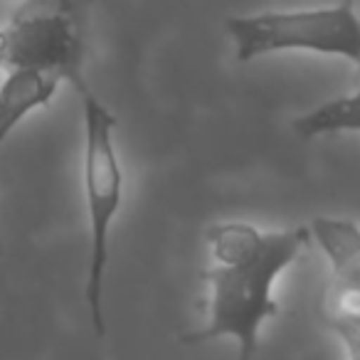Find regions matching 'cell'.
<instances>
[{
    "label": "cell",
    "instance_id": "4",
    "mask_svg": "<svg viewBox=\"0 0 360 360\" xmlns=\"http://www.w3.org/2000/svg\"><path fill=\"white\" fill-rule=\"evenodd\" d=\"M225 30L237 50V62L274 52H316L343 57L360 65V18L353 0L309 11H271L257 15H232Z\"/></svg>",
    "mask_w": 360,
    "mask_h": 360
},
{
    "label": "cell",
    "instance_id": "9",
    "mask_svg": "<svg viewBox=\"0 0 360 360\" xmlns=\"http://www.w3.org/2000/svg\"><path fill=\"white\" fill-rule=\"evenodd\" d=\"M8 72V45H6V35H3V27H0V72Z\"/></svg>",
    "mask_w": 360,
    "mask_h": 360
},
{
    "label": "cell",
    "instance_id": "11",
    "mask_svg": "<svg viewBox=\"0 0 360 360\" xmlns=\"http://www.w3.org/2000/svg\"><path fill=\"white\" fill-rule=\"evenodd\" d=\"M358 75H360V65H358Z\"/></svg>",
    "mask_w": 360,
    "mask_h": 360
},
{
    "label": "cell",
    "instance_id": "5",
    "mask_svg": "<svg viewBox=\"0 0 360 360\" xmlns=\"http://www.w3.org/2000/svg\"><path fill=\"white\" fill-rule=\"evenodd\" d=\"M62 82L37 70H8L0 82V148L13 131L37 109L55 99Z\"/></svg>",
    "mask_w": 360,
    "mask_h": 360
},
{
    "label": "cell",
    "instance_id": "6",
    "mask_svg": "<svg viewBox=\"0 0 360 360\" xmlns=\"http://www.w3.org/2000/svg\"><path fill=\"white\" fill-rule=\"evenodd\" d=\"M311 235L333 264L340 284L360 294V230L350 220L340 217H316Z\"/></svg>",
    "mask_w": 360,
    "mask_h": 360
},
{
    "label": "cell",
    "instance_id": "8",
    "mask_svg": "<svg viewBox=\"0 0 360 360\" xmlns=\"http://www.w3.org/2000/svg\"><path fill=\"white\" fill-rule=\"evenodd\" d=\"M335 328L348 348V360H360V319H340Z\"/></svg>",
    "mask_w": 360,
    "mask_h": 360
},
{
    "label": "cell",
    "instance_id": "7",
    "mask_svg": "<svg viewBox=\"0 0 360 360\" xmlns=\"http://www.w3.org/2000/svg\"><path fill=\"white\" fill-rule=\"evenodd\" d=\"M294 131L304 141L330 134L360 131V89L345 96H333V99L319 104L316 109L301 114L294 121Z\"/></svg>",
    "mask_w": 360,
    "mask_h": 360
},
{
    "label": "cell",
    "instance_id": "1",
    "mask_svg": "<svg viewBox=\"0 0 360 360\" xmlns=\"http://www.w3.org/2000/svg\"><path fill=\"white\" fill-rule=\"evenodd\" d=\"M309 227L279 232H259L252 225L230 222L207 230V245L217 264L205 271L210 284V319L200 330L183 335L186 345L232 338L237 343L235 360H257L262 326L279 314L274 284L304 247Z\"/></svg>",
    "mask_w": 360,
    "mask_h": 360
},
{
    "label": "cell",
    "instance_id": "3",
    "mask_svg": "<svg viewBox=\"0 0 360 360\" xmlns=\"http://www.w3.org/2000/svg\"><path fill=\"white\" fill-rule=\"evenodd\" d=\"M89 8L91 0H22L3 25L8 70L45 72L70 82L77 94L89 89Z\"/></svg>",
    "mask_w": 360,
    "mask_h": 360
},
{
    "label": "cell",
    "instance_id": "10",
    "mask_svg": "<svg viewBox=\"0 0 360 360\" xmlns=\"http://www.w3.org/2000/svg\"><path fill=\"white\" fill-rule=\"evenodd\" d=\"M0 252H3V242H0Z\"/></svg>",
    "mask_w": 360,
    "mask_h": 360
},
{
    "label": "cell",
    "instance_id": "2",
    "mask_svg": "<svg viewBox=\"0 0 360 360\" xmlns=\"http://www.w3.org/2000/svg\"><path fill=\"white\" fill-rule=\"evenodd\" d=\"M84 124V205L89 222V262L84 299L96 338H104V279L109 266V232L124 202V168L114 143L116 116L86 89L79 94Z\"/></svg>",
    "mask_w": 360,
    "mask_h": 360
}]
</instances>
